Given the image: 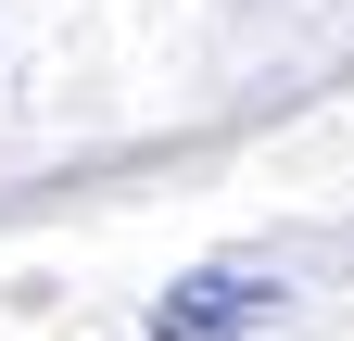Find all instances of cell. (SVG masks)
<instances>
[{
  "instance_id": "1",
  "label": "cell",
  "mask_w": 354,
  "mask_h": 341,
  "mask_svg": "<svg viewBox=\"0 0 354 341\" xmlns=\"http://www.w3.org/2000/svg\"><path fill=\"white\" fill-rule=\"evenodd\" d=\"M279 316V266H253V253H228V266H190L152 304V341H241Z\"/></svg>"
}]
</instances>
